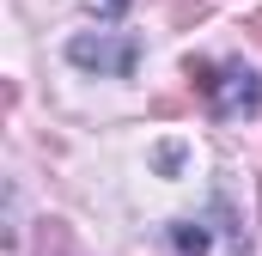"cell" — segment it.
<instances>
[{
    "instance_id": "1",
    "label": "cell",
    "mask_w": 262,
    "mask_h": 256,
    "mask_svg": "<svg viewBox=\"0 0 262 256\" xmlns=\"http://www.w3.org/2000/svg\"><path fill=\"white\" fill-rule=\"evenodd\" d=\"M183 73H189L201 92H207V110H213L220 122L256 116V104H262V79H256L244 61H201V55H189V67H183Z\"/></svg>"
},
{
    "instance_id": "2",
    "label": "cell",
    "mask_w": 262,
    "mask_h": 256,
    "mask_svg": "<svg viewBox=\"0 0 262 256\" xmlns=\"http://www.w3.org/2000/svg\"><path fill=\"white\" fill-rule=\"evenodd\" d=\"M165 256H244V238H238L226 201H213L201 220H171L165 226Z\"/></svg>"
},
{
    "instance_id": "3",
    "label": "cell",
    "mask_w": 262,
    "mask_h": 256,
    "mask_svg": "<svg viewBox=\"0 0 262 256\" xmlns=\"http://www.w3.org/2000/svg\"><path fill=\"white\" fill-rule=\"evenodd\" d=\"M67 61L73 67H92V73H110V79H128L134 61H140V43L134 37H73L67 43Z\"/></svg>"
},
{
    "instance_id": "4",
    "label": "cell",
    "mask_w": 262,
    "mask_h": 256,
    "mask_svg": "<svg viewBox=\"0 0 262 256\" xmlns=\"http://www.w3.org/2000/svg\"><path fill=\"white\" fill-rule=\"evenodd\" d=\"M92 6H98V12H104V18H116V12H122V6H128V0H92Z\"/></svg>"
},
{
    "instance_id": "5",
    "label": "cell",
    "mask_w": 262,
    "mask_h": 256,
    "mask_svg": "<svg viewBox=\"0 0 262 256\" xmlns=\"http://www.w3.org/2000/svg\"><path fill=\"white\" fill-rule=\"evenodd\" d=\"M256 31H262V12H256Z\"/></svg>"
}]
</instances>
